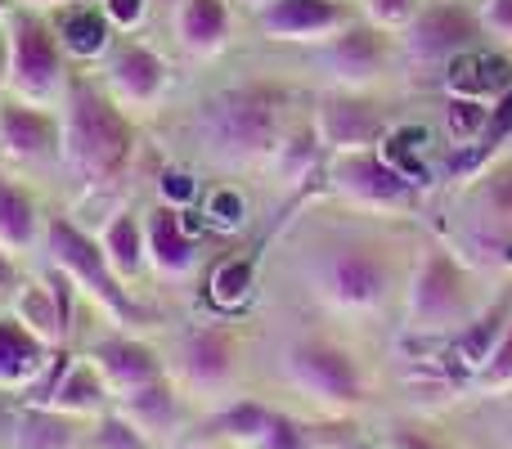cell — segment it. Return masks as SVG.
<instances>
[{
  "label": "cell",
  "instance_id": "1",
  "mask_svg": "<svg viewBox=\"0 0 512 449\" xmlns=\"http://www.w3.org/2000/svg\"><path fill=\"white\" fill-rule=\"evenodd\" d=\"M72 153L86 171H108L117 167V158L126 153V126L104 99L77 95V108H72Z\"/></svg>",
  "mask_w": 512,
  "mask_h": 449
},
{
  "label": "cell",
  "instance_id": "2",
  "mask_svg": "<svg viewBox=\"0 0 512 449\" xmlns=\"http://www.w3.org/2000/svg\"><path fill=\"white\" fill-rule=\"evenodd\" d=\"M212 131L225 149H243V153H256L270 144L274 135V113H270V99L261 95H230L216 104L212 113Z\"/></svg>",
  "mask_w": 512,
  "mask_h": 449
},
{
  "label": "cell",
  "instance_id": "3",
  "mask_svg": "<svg viewBox=\"0 0 512 449\" xmlns=\"http://www.w3.org/2000/svg\"><path fill=\"white\" fill-rule=\"evenodd\" d=\"M292 373L306 391L324 400H355V369L346 364V355L333 351H297L292 355Z\"/></svg>",
  "mask_w": 512,
  "mask_h": 449
},
{
  "label": "cell",
  "instance_id": "4",
  "mask_svg": "<svg viewBox=\"0 0 512 449\" xmlns=\"http://www.w3.org/2000/svg\"><path fill=\"white\" fill-rule=\"evenodd\" d=\"M50 243H54V252H59V261H63V265H72V270H77L81 279H86L90 288H95L99 297L108 301V306L122 310V297H117L113 279L104 274V265H99V256H95V247H90L86 238L77 234V229H68V225L54 221V225H50Z\"/></svg>",
  "mask_w": 512,
  "mask_h": 449
},
{
  "label": "cell",
  "instance_id": "5",
  "mask_svg": "<svg viewBox=\"0 0 512 449\" xmlns=\"http://www.w3.org/2000/svg\"><path fill=\"white\" fill-rule=\"evenodd\" d=\"M14 59H18V81H27V86H45V81L54 77V45L50 36L41 32V27H23L14 41Z\"/></svg>",
  "mask_w": 512,
  "mask_h": 449
},
{
  "label": "cell",
  "instance_id": "6",
  "mask_svg": "<svg viewBox=\"0 0 512 449\" xmlns=\"http://www.w3.org/2000/svg\"><path fill=\"white\" fill-rule=\"evenodd\" d=\"M450 81L468 95H490V90L512 86V63L508 59H459L450 68Z\"/></svg>",
  "mask_w": 512,
  "mask_h": 449
},
{
  "label": "cell",
  "instance_id": "7",
  "mask_svg": "<svg viewBox=\"0 0 512 449\" xmlns=\"http://www.w3.org/2000/svg\"><path fill=\"white\" fill-rule=\"evenodd\" d=\"M454 301H459V279L450 274V265L445 261H432V270H427L423 288H418V301L414 310L432 324V319H445L454 310Z\"/></svg>",
  "mask_w": 512,
  "mask_h": 449
},
{
  "label": "cell",
  "instance_id": "8",
  "mask_svg": "<svg viewBox=\"0 0 512 449\" xmlns=\"http://www.w3.org/2000/svg\"><path fill=\"white\" fill-rule=\"evenodd\" d=\"M333 23V5L328 0H279L265 14V27L274 32H310V27Z\"/></svg>",
  "mask_w": 512,
  "mask_h": 449
},
{
  "label": "cell",
  "instance_id": "9",
  "mask_svg": "<svg viewBox=\"0 0 512 449\" xmlns=\"http://www.w3.org/2000/svg\"><path fill=\"white\" fill-rule=\"evenodd\" d=\"M342 180L351 189H360V194H369V198H396L400 189V176L391 167H382L378 158H351V162H342Z\"/></svg>",
  "mask_w": 512,
  "mask_h": 449
},
{
  "label": "cell",
  "instance_id": "10",
  "mask_svg": "<svg viewBox=\"0 0 512 449\" xmlns=\"http://www.w3.org/2000/svg\"><path fill=\"white\" fill-rule=\"evenodd\" d=\"M468 36H472V23L459 14V9H436V14H427L423 23H418V45H423L427 54L463 45Z\"/></svg>",
  "mask_w": 512,
  "mask_h": 449
},
{
  "label": "cell",
  "instance_id": "11",
  "mask_svg": "<svg viewBox=\"0 0 512 449\" xmlns=\"http://www.w3.org/2000/svg\"><path fill=\"white\" fill-rule=\"evenodd\" d=\"M36 364H41V351H36L32 337L14 324H0V378L14 382L23 373H32Z\"/></svg>",
  "mask_w": 512,
  "mask_h": 449
},
{
  "label": "cell",
  "instance_id": "12",
  "mask_svg": "<svg viewBox=\"0 0 512 449\" xmlns=\"http://www.w3.org/2000/svg\"><path fill=\"white\" fill-rule=\"evenodd\" d=\"M0 135H5V144L18 153H41L45 144H50V126H45L36 113H27V108H5Z\"/></svg>",
  "mask_w": 512,
  "mask_h": 449
},
{
  "label": "cell",
  "instance_id": "13",
  "mask_svg": "<svg viewBox=\"0 0 512 449\" xmlns=\"http://www.w3.org/2000/svg\"><path fill=\"white\" fill-rule=\"evenodd\" d=\"M337 292L346 301H373L382 292V270L369 256H346L337 261Z\"/></svg>",
  "mask_w": 512,
  "mask_h": 449
},
{
  "label": "cell",
  "instance_id": "14",
  "mask_svg": "<svg viewBox=\"0 0 512 449\" xmlns=\"http://www.w3.org/2000/svg\"><path fill=\"white\" fill-rule=\"evenodd\" d=\"M104 364L122 387H140V382L153 378V360L140 351V346H108L104 351Z\"/></svg>",
  "mask_w": 512,
  "mask_h": 449
},
{
  "label": "cell",
  "instance_id": "15",
  "mask_svg": "<svg viewBox=\"0 0 512 449\" xmlns=\"http://www.w3.org/2000/svg\"><path fill=\"white\" fill-rule=\"evenodd\" d=\"M225 32V9L221 0H194L185 14V36L194 45H216Z\"/></svg>",
  "mask_w": 512,
  "mask_h": 449
},
{
  "label": "cell",
  "instance_id": "16",
  "mask_svg": "<svg viewBox=\"0 0 512 449\" xmlns=\"http://www.w3.org/2000/svg\"><path fill=\"white\" fill-rule=\"evenodd\" d=\"M117 81H122L131 95H153L162 77H158V63H153V54L131 50V54H122V63H117Z\"/></svg>",
  "mask_w": 512,
  "mask_h": 449
},
{
  "label": "cell",
  "instance_id": "17",
  "mask_svg": "<svg viewBox=\"0 0 512 449\" xmlns=\"http://www.w3.org/2000/svg\"><path fill=\"white\" fill-rule=\"evenodd\" d=\"M27 234H32V207H27L23 194H14L9 185H0V238L23 243Z\"/></svg>",
  "mask_w": 512,
  "mask_h": 449
},
{
  "label": "cell",
  "instance_id": "18",
  "mask_svg": "<svg viewBox=\"0 0 512 449\" xmlns=\"http://www.w3.org/2000/svg\"><path fill=\"white\" fill-rule=\"evenodd\" d=\"M63 36H68V45L77 54H95L99 45H104V23H99L90 9H81V14L63 18Z\"/></svg>",
  "mask_w": 512,
  "mask_h": 449
},
{
  "label": "cell",
  "instance_id": "19",
  "mask_svg": "<svg viewBox=\"0 0 512 449\" xmlns=\"http://www.w3.org/2000/svg\"><path fill=\"white\" fill-rule=\"evenodd\" d=\"M153 252H158V261L171 265V270L189 265V243L176 234V221H171V216H158V221H153Z\"/></svg>",
  "mask_w": 512,
  "mask_h": 449
},
{
  "label": "cell",
  "instance_id": "20",
  "mask_svg": "<svg viewBox=\"0 0 512 449\" xmlns=\"http://www.w3.org/2000/svg\"><path fill=\"white\" fill-rule=\"evenodd\" d=\"M248 283H252V265L248 261H225L221 274H216V301L221 306H239L243 297H248Z\"/></svg>",
  "mask_w": 512,
  "mask_h": 449
},
{
  "label": "cell",
  "instance_id": "21",
  "mask_svg": "<svg viewBox=\"0 0 512 449\" xmlns=\"http://www.w3.org/2000/svg\"><path fill=\"white\" fill-rule=\"evenodd\" d=\"M328 131L337 135V140H369L373 135V117L369 113H360V108H328Z\"/></svg>",
  "mask_w": 512,
  "mask_h": 449
},
{
  "label": "cell",
  "instance_id": "22",
  "mask_svg": "<svg viewBox=\"0 0 512 449\" xmlns=\"http://www.w3.org/2000/svg\"><path fill=\"white\" fill-rule=\"evenodd\" d=\"M423 140H427V135L409 126V131H400L396 140L387 144V158H391V162H400V171H405V176H418V180H427V171H423V162H418L414 153H409V144H423Z\"/></svg>",
  "mask_w": 512,
  "mask_h": 449
},
{
  "label": "cell",
  "instance_id": "23",
  "mask_svg": "<svg viewBox=\"0 0 512 449\" xmlns=\"http://www.w3.org/2000/svg\"><path fill=\"white\" fill-rule=\"evenodd\" d=\"M194 373H203V378H221L225 373V342L221 337H203V342H194Z\"/></svg>",
  "mask_w": 512,
  "mask_h": 449
},
{
  "label": "cell",
  "instance_id": "24",
  "mask_svg": "<svg viewBox=\"0 0 512 449\" xmlns=\"http://www.w3.org/2000/svg\"><path fill=\"white\" fill-rule=\"evenodd\" d=\"M337 63H342L346 72H355V77H364V72H369V63H373V41L364 32L346 36L342 50H337Z\"/></svg>",
  "mask_w": 512,
  "mask_h": 449
},
{
  "label": "cell",
  "instance_id": "25",
  "mask_svg": "<svg viewBox=\"0 0 512 449\" xmlns=\"http://www.w3.org/2000/svg\"><path fill=\"white\" fill-rule=\"evenodd\" d=\"M481 126H486V108H477V104H454L450 108V131L454 135H477Z\"/></svg>",
  "mask_w": 512,
  "mask_h": 449
},
{
  "label": "cell",
  "instance_id": "26",
  "mask_svg": "<svg viewBox=\"0 0 512 449\" xmlns=\"http://www.w3.org/2000/svg\"><path fill=\"white\" fill-rule=\"evenodd\" d=\"M113 256L122 265H135V225L131 221H117L113 225Z\"/></svg>",
  "mask_w": 512,
  "mask_h": 449
},
{
  "label": "cell",
  "instance_id": "27",
  "mask_svg": "<svg viewBox=\"0 0 512 449\" xmlns=\"http://www.w3.org/2000/svg\"><path fill=\"white\" fill-rule=\"evenodd\" d=\"M90 391H95V382H90V373H77V378L68 382V387L59 391L63 405H90Z\"/></svg>",
  "mask_w": 512,
  "mask_h": 449
},
{
  "label": "cell",
  "instance_id": "28",
  "mask_svg": "<svg viewBox=\"0 0 512 449\" xmlns=\"http://www.w3.org/2000/svg\"><path fill=\"white\" fill-rule=\"evenodd\" d=\"M104 445L108 449H144L140 436H131V427H122V423H108L104 427Z\"/></svg>",
  "mask_w": 512,
  "mask_h": 449
},
{
  "label": "cell",
  "instance_id": "29",
  "mask_svg": "<svg viewBox=\"0 0 512 449\" xmlns=\"http://www.w3.org/2000/svg\"><path fill=\"white\" fill-rule=\"evenodd\" d=\"M212 212L221 216V225H239V221H243V203H239V198H234V194H216Z\"/></svg>",
  "mask_w": 512,
  "mask_h": 449
},
{
  "label": "cell",
  "instance_id": "30",
  "mask_svg": "<svg viewBox=\"0 0 512 449\" xmlns=\"http://www.w3.org/2000/svg\"><path fill=\"white\" fill-rule=\"evenodd\" d=\"M270 449H301V441L288 423H270Z\"/></svg>",
  "mask_w": 512,
  "mask_h": 449
},
{
  "label": "cell",
  "instance_id": "31",
  "mask_svg": "<svg viewBox=\"0 0 512 449\" xmlns=\"http://www.w3.org/2000/svg\"><path fill=\"white\" fill-rule=\"evenodd\" d=\"M512 131V95L499 104V113H495V126H490V140H499V135H508Z\"/></svg>",
  "mask_w": 512,
  "mask_h": 449
},
{
  "label": "cell",
  "instance_id": "32",
  "mask_svg": "<svg viewBox=\"0 0 512 449\" xmlns=\"http://www.w3.org/2000/svg\"><path fill=\"white\" fill-rule=\"evenodd\" d=\"M162 189H167L171 198H189V194H194V185H189V176H167V180H162Z\"/></svg>",
  "mask_w": 512,
  "mask_h": 449
},
{
  "label": "cell",
  "instance_id": "33",
  "mask_svg": "<svg viewBox=\"0 0 512 449\" xmlns=\"http://www.w3.org/2000/svg\"><path fill=\"white\" fill-rule=\"evenodd\" d=\"M113 18L135 23V18H140V0H113Z\"/></svg>",
  "mask_w": 512,
  "mask_h": 449
},
{
  "label": "cell",
  "instance_id": "34",
  "mask_svg": "<svg viewBox=\"0 0 512 449\" xmlns=\"http://www.w3.org/2000/svg\"><path fill=\"white\" fill-rule=\"evenodd\" d=\"M490 18H495L499 27H508V32H512V0H495V9H490Z\"/></svg>",
  "mask_w": 512,
  "mask_h": 449
},
{
  "label": "cell",
  "instance_id": "35",
  "mask_svg": "<svg viewBox=\"0 0 512 449\" xmlns=\"http://www.w3.org/2000/svg\"><path fill=\"white\" fill-rule=\"evenodd\" d=\"M373 9H378L382 18H400L405 14V0H373Z\"/></svg>",
  "mask_w": 512,
  "mask_h": 449
},
{
  "label": "cell",
  "instance_id": "36",
  "mask_svg": "<svg viewBox=\"0 0 512 449\" xmlns=\"http://www.w3.org/2000/svg\"><path fill=\"white\" fill-rule=\"evenodd\" d=\"M512 373V337L504 342V351H499V360H495V378H508Z\"/></svg>",
  "mask_w": 512,
  "mask_h": 449
},
{
  "label": "cell",
  "instance_id": "37",
  "mask_svg": "<svg viewBox=\"0 0 512 449\" xmlns=\"http://www.w3.org/2000/svg\"><path fill=\"white\" fill-rule=\"evenodd\" d=\"M0 283H9V265L5 261H0Z\"/></svg>",
  "mask_w": 512,
  "mask_h": 449
}]
</instances>
